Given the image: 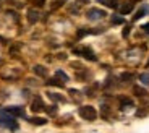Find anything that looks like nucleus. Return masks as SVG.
I'll return each mask as SVG.
<instances>
[{
    "label": "nucleus",
    "mask_w": 149,
    "mask_h": 133,
    "mask_svg": "<svg viewBox=\"0 0 149 133\" xmlns=\"http://www.w3.org/2000/svg\"><path fill=\"white\" fill-rule=\"evenodd\" d=\"M78 114L83 120H88V122H94L97 118V111L93 106H81L78 109Z\"/></svg>",
    "instance_id": "1"
},
{
    "label": "nucleus",
    "mask_w": 149,
    "mask_h": 133,
    "mask_svg": "<svg viewBox=\"0 0 149 133\" xmlns=\"http://www.w3.org/2000/svg\"><path fill=\"white\" fill-rule=\"evenodd\" d=\"M73 54L81 55V57H84V59H88V60H93V62H96V60H97V57H96V54L93 52V49L86 47V46H83V47H74L73 49Z\"/></svg>",
    "instance_id": "2"
},
{
    "label": "nucleus",
    "mask_w": 149,
    "mask_h": 133,
    "mask_svg": "<svg viewBox=\"0 0 149 133\" xmlns=\"http://www.w3.org/2000/svg\"><path fill=\"white\" fill-rule=\"evenodd\" d=\"M0 114L2 115H10V117H21V118H24L26 117V112H24V109L23 107H7V109H3V111H0Z\"/></svg>",
    "instance_id": "3"
},
{
    "label": "nucleus",
    "mask_w": 149,
    "mask_h": 133,
    "mask_svg": "<svg viewBox=\"0 0 149 133\" xmlns=\"http://www.w3.org/2000/svg\"><path fill=\"white\" fill-rule=\"evenodd\" d=\"M86 16H88V20H91V21H97V20H102L107 15H105V11L101 10V8H91V10H88Z\"/></svg>",
    "instance_id": "4"
},
{
    "label": "nucleus",
    "mask_w": 149,
    "mask_h": 133,
    "mask_svg": "<svg viewBox=\"0 0 149 133\" xmlns=\"http://www.w3.org/2000/svg\"><path fill=\"white\" fill-rule=\"evenodd\" d=\"M0 127H5L8 130H18V123L15 122V118L10 115H5L3 118H0Z\"/></svg>",
    "instance_id": "5"
},
{
    "label": "nucleus",
    "mask_w": 149,
    "mask_h": 133,
    "mask_svg": "<svg viewBox=\"0 0 149 133\" xmlns=\"http://www.w3.org/2000/svg\"><path fill=\"white\" fill-rule=\"evenodd\" d=\"M45 107H47V106L44 104V101H42L41 97H36V99H34L33 102H31V111H33V112L45 111Z\"/></svg>",
    "instance_id": "6"
},
{
    "label": "nucleus",
    "mask_w": 149,
    "mask_h": 133,
    "mask_svg": "<svg viewBox=\"0 0 149 133\" xmlns=\"http://www.w3.org/2000/svg\"><path fill=\"white\" fill-rule=\"evenodd\" d=\"M133 8H134V4L131 2V0H128V2H125V4L120 5L118 10H120V13H122V15H128V13H131V11H133Z\"/></svg>",
    "instance_id": "7"
},
{
    "label": "nucleus",
    "mask_w": 149,
    "mask_h": 133,
    "mask_svg": "<svg viewBox=\"0 0 149 133\" xmlns=\"http://www.w3.org/2000/svg\"><path fill=\"white\" fill-rule=\"evenodd\" d=\"M134 104L133 101L130 99V97H120V109H123V111H128V109H131Z\"/></svg>",
    "instance_id": "8"
},
{
    "label": "nucleus",
    "mask_w": 149,
    "mask_h": 133,
    "mask_svg": "<svg viewBox=\"0 0 149 133\" xmlns=\"http://www.w3.org/2000/svg\"><path fill=\"white\" fill-rule=\"evenodd\" d=\"M33 71L37 75V76H41V78L47 76V68H45V66H42V65H34Z\"/></svg>",
    "instance_id": "9"
},
{
    "label": "nucleus",
    "mask_w": 149,
    "mask_h": 133,
    "mask_svg": "<svg viewBox=\"0 0 149 133\" xmlns=\"http://www.w3.org/2000/svg\"><path fill=\"white\" fill-rule=\"evenodd\" d=\"M148 11H149V7H146V5H144L143 8H139V10L136 11V13H134V16H133V21H138V20H141L143 16H144L146 13H148Z\"/></svg>",
    "instance_id": "10"
},
{
    "label": "nucleus",
    "mask_w": 149,
    "mask_h": 133,
    "mask_svg": "<svg viewBox=\"0 0 149 133\" xmlns=\"http://www.w3.org/2000/svg\"><path fill=\"white\" fill-rule=\"evenodd\" d=\"M47 94H49V97H50L54 102H65V101H67L62 94H58V92H47Z\"/></svg>",
    "instance_id": "11"
},
{
    "label": "nucleus",
    "mask_w": 149,
    "mask_h": 133,
    "mask_svg": "<svg viewBox=\"0 0 149 133\" xmlns=\"http://www.w3.org/2000/svg\"><path fill=\"white\" fill-rule=\"evenodd\" d=\"M45 85H47V86H57V88H63L65 83H63V81H60L58 78L55 76V78H50V80H49V81L45 83Z\"/></svg>",
    "instance_id": "12"
},
{
    "label": "nucleus",
    "mask_w": 149,
    "mask_h": 133,
    "mask_svg": "<svg viewBox=\"0 0 149 133\" xmlns=\"http://www.w3.org/2000/svg\"><path fill=\"white\" fill-rule=\"evenodd\" d=\"M88 34H97V31H91V29H86V28H81V29H78V33H76V37L81 39V37L88 36Z\"/></svg>",
    "instance_id": "13"
},
{
    "label": "nucleus",
    "mask_w": 149,
    "mask_h": 133,
    "mask_svg": "<svg viewBox=\"0 0 149 133\" xmlns=\"http://www.w3.org/2000/svg\"><path fill=\"white\" fill-rule=\"evenodd\" d=\"M133 94L136 97H144L148 92H146V89L141 88V86H134V88H133Z\"/></svg>",
    "instance_id": "14"
},
{
    "label": "nucleus",
    "mask_w": 149,
    "mask_h": 133,
    "mask_svg": "<svg viewBox=\"0 0 149 133\" xmlns=\"http://www.w3.org/2000/svg\"><path fill=\"white\" fill-rule=\"evenodd\" d=\"M29 122L33 123V125H45V123H47V120H45L44 117H31Z\"/></svg>",
    "instance_id": "15"
},
{
    "label": "nucleus",
    "mask_w": 149,
    "mask_h": 133,
    "mask_svg": "<svg viewBox=\"0 0 149 133\" xmlns=\"http://www.w3.org/2000/svg\"><path fill=\"white\" fill-rule=\"evenodd\" d=\"M28 20H29V23H36L39 20V13L36 10H29L28 11Z\"/></svg>",
    "instance_id": "16"
},
{
    "label": "nucleus",
    "mask_w": 149,
    "mask_h": 133,
    "mask_svg": "<svg viewBox=\"0 0 149 133\" xmlns=\"http://www.w3.org/2000/svg\"><path fill=\"white\" fill-rule=\"evenodd\" d=\"M55 76L57 78H58V80H60V81H68V75L67 73H63V71H62V70H57L55 71Z\"/></svg>",
    "instance_id": "17"
},
{
    "label": "nucleus",
    "mask_w": 149,
    "mask_h": 133,
    "mask_svg": "<svg viewBox=\"0 0 149 133\" xmlns=\"http://www.w3.org/2000/svg\"><path fill=\"white\" fill-rule=\"evenodd\" d=\"M120 80L125 81V83H128V81H131V80H134V75L133 73H122L120 75Z\"/></svg>",
    "instance_id": "18"
},
{
    "label": "nucleus",
    "mask_w": 149,
    "mask_h": 133,
    "mask_svg": "<svg viewBox=\"0 0 149 133\" xmlns=\"http://www.w3.org/2000/svg\"><path fill=\"white\" fill-rule=\"evenodd\" d=\"M31 5H34V7H37V8H41V7H44V4H45V0H28Z\"/></svg>",
    "instance_id": "19"
},
{
    "label": "nucleus",
    "mask_w": 149,
    "mask_h": 133,
    "mask_svg": "<svg viewBox=\"0 0 149 133\" xmlns=\"http://www.w3.org/2000/svg\"><path fill=\"white\" fill-rule=\"evenodd\" d=\"M88 76H89V71L84 70V68H83V71L76 73V78H78V80H84V78H88Z\"/></svg>",
    "instance_id": "20"
},
{
    "label": "nucleus",
    "mask_w": 149,
    "mask_h": 133,
    "mask_svg": "<svg viewBox=\"0 0 149 133\" xmlns=\"http://www.w3.org/2000/svg\"><path fill=\"white\" fill-rule=\"evenodd\" d=\"M123 21H125V20H123L120 15H113V16H112V23H113V24H122Z\"/></svg>",
    "instance_id": "21"
},
{
    "label": "nucleus",
    "mask_w": 149,
    "mask_h": 133,
    "mask_svg": "<svg viewBox=\"0 0 149 133\" xmlns=\"http://www.w3.org/2000/svg\"><path fill=\"white\" fill-rule=\"evenodd\" d=\"M139 81H141L143 85H149V73H143V75H139Z\"/></svg>",
    "instance_id": "22"
},
{
    "label": "nucleus",
    "mask_w": 149,
    "mask_h": 133,
    "mask_svg": "<svg viewBox=\"0 0 149 133\" xmlns=\"http://www.w3.org/2000/svg\"><path fill=\"white\" fill-rule=\"evenodd\" d=\"M105 5L110 8H117L118 7V0H105Z\"/></svg>",
    "instance_id": "23"
},
{
    "label": "nucleus",
    "mask_w": 149,
    "mask_h": 133,
    "mask_svg": "<svg viewBox=\"0 0 149 133\" xmlns=\"http://www.w3.org/2000/svg\"><path fill=\"white\" fill-rule=\"evenodd\" d=\"M109 115H110V109H109V106H102V117L107 118Z\"/></svg>",
    "instance_id": "24"
},
{
    "label": "nucleus",
    "mask_w": 149,
    "mask_h": 133,
    "mask_svg": "<svg viewBox=\"0 0 149 133\" xmlns=\"http://www.w3.org/2000/svg\"><path fill=\"white\" fill-rule=\"evenodd\" d=\"M45 111H47L50 115H55L57 114V106H49V107H45Z\"/></svg>",
    "instance_id": "25"
},
{
    "label": "nucleus",
    "mask_w": 149,
    "mask_h": 133,
    "mask_svg": "<svg viewBox=\"0 0 149 133\" xmlns=\"http://www.w3.org/2000/svg\"><path fill=\"white\" fill-rule=\"evenodd\" d=\"M65 4V0H57V2H54V5H52V10H55V8H60L62 5Z\"/></svg>",
    "instance_id": "26"
},
{
    "label": "nucleus",
    "mask_w": 149,
    "mask_h": 133,
    "mask_svg": "<svg viewBox=\"0 0 149 133\" xmlns=\"http://www.w3.org/2000/svg\"><path fill=\"white\" fill-rule=\"evenodd\" d=\"M148 107H143V109H139V111L138 112H136V115H138V117H143V115H146V114H148Z\"/></svg>",
    "instance_id": "27"
},
{
    "label": "nucleus",
    "mask_w": 149,
    "mask_h": 133,
    "mask_svg": "<svg viewBox=\"0 0 149 133\" xmlns=\"http://www.w3.org/2000/svg\"><path fill=\"white\" fill-rule=\"evenodd\" d=\"M70 65H71V66H74L76 70H83V68H84V66H83V65H81V63H79V62H71Z\"/></svg>",
    "instance_id": "28"
},
{
    "label": "nucleus",
    "mask_w": 149,
    "mask_h": 133,
    "mask_svg": "<svg viewBox=\"0 0 149 133\" xmlns=\"http://www.w3.org/2000/svg\"><path fill=\"white\" fill-rule=\"evenodd\" d=\"M141 29L144 31V33H148V34H149V23H146V24H143V26H141Z\"/></svg>",
    "instance_id": "29"
},
{
    "label": "nucleus",
    "mask_w": 149,
    "mask_h": 133,
    "mask_svg": "<svg viewBox=\"0 0 149 133\" xmlns=\"http://www.w3.org/2000/svg\"><path fill=\"white\" fill-rule=\"evenodd\" d=\"M128 34H130V26L125 28V31H123V37H128Z\"/></svg>",
    "instance_id": "30"
},
{
    "label": "nucleus",
    "mask_w": 149,
    "mask_h": 133,
    "mask_svg": "<svg viewBox=\"0 0 149 133\" xmlns=\"http://www.w3.org/2000/svg\"><path fill=\"white\" fill-rule=\"evenodd\" d=\"M88 0H78V4H86Z\"/></svg>",
    "instance_id": "31"
},
{
    "label": "nucleus",
    "mask_w": 149,
    "mask_h": 133,
    "mask_svg": "<svg viewBox=\"0 0 149 133\" xmlns=\"http://www.w3.org/2000/svg\"><path fill=\"white\" fill-rule=\"evenodd\" d=\"M131 2H139V0H131Z\"/></svg>",
    "instance_id": "32"
}]
</instances>
